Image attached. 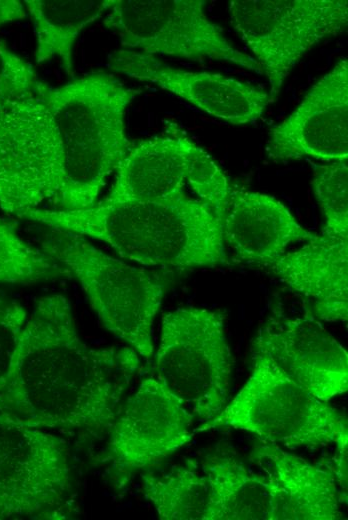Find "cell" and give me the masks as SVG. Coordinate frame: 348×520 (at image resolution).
I'll use <instances>...</instances> for the list:
<instances>
[{"instance_id":"23","label":"cell","mask_w":348,"mask_h":520,"mask_svg":"<svg viewBox=\"0 0 348 520\" xmlns=\"http://www.w3.org/2000/svg\"><path fill=\"white\" fill-rule=\"evenodd\" d=\"M312 185L325 219L322 235L348 239L347 161L316 166Z\"/></svg>"},{"instance_id":"2","label":"cell","mask_w":348,"mask_h":520,"mask_svg":"<svg viewBox=\"0 0 348 520\" xmlns=\"http://www.w3.org/2000/svg\"><path fill=\"white\" fill-rule=\"evenodd\" d=\"M23 218L102 241L121 257L163 268L227 263L222 225L184 191L166 199L96 204L78 211L37 209Z\"/></svg>"},{"instance_id":"27","label":"cell","mask_w":348,"mask_h":520,"mask_svg":"<svg viewBox=\"0 0 348 520\" xmlns=\"http://www.w3.org/2000/svg\"><path fill=\"white\" fill-rule=\"evenodd\" d=\"M25 6L18 0H0V27L26 16Z\"/></svg>"},{"instance_id":"12","label":"cell","mask_w":348,"mask_h":520,"mask_svg":"<svg viewBox=\"0 0 348 520\" xmlns=\"http://www.w3.org/2000/svg\"><path fill=\"white\" fill-rule=\"evenodd\" d=\"M276 162L348 158V60L341 58L306 93L296 109L268 133L265 146Z\"/></svg>"},{"instance_id":"3","label":"cell","mask_w":348,"mask_h":520,"mask_svg":"<svg viewBox=\"0 0 348 520\" xmlns=\"http://www.w3.org/2000/svg\"><path fill=\"white\" fill-rule=\"evenodd\" d=\"M40 88L65 152V186L57 210L92 208L131 147L125 113L142 90L103 71L59 87L41 81Z\"/></svg>"},{"instance_id":"25","label":"cell","mask_w":348,"mask_h":520,"mask_svg":"<svg viewBox=\"0 0 348 520\" xmlns=\"http://www.w3.org/2000/svg\"><path fill=\"white\" fill-rule=\"evenodd\" d=\"M39 82L33 66L0 41V104L33 93Z\"/></svg>"},{"instance_id":"19","label":"cell","mask_w":348,"mask_h":520,"mask_svg":"<svg viewBox=\"0 0 348 520\" xmlns=\"http://www.w3.org/2000/svg\"><path fill=\"white\" fill-rule=\"evenodd\" d=\"M114 0H25L33 21L38 64L58 58L73 76V47L80 32L109 11Z\"/></svg>"},{"instance_id":"11","label":"cell","mask_w":348,"mask_h":520,"mask_svg":"<svg viewBox=\"0 0 348 520\" xmlns=\"http://www.w3.org/2000/svg\"><path fill=\"white\" fill-rule=\"evenodd\" d=\"M194 415L157 378L144 379L121 407L110 430L108 459L119 482L156 465L193 437Z\"/></svg>"},{"instance_id":"21","label":"cell","mask_w":348,"mask_h":520,"mask_svg":"<svg viewBox=\"0 0 348 520\" xmlns=\"http://www.w3.org/2000/svg\"><path fill=\"white\" fill-rule=\"evenodd\" d=\"M145 498L163 520H207L211 487L207 476L185 468L143 476Z\"/></svg>"},{"instance_id":"20","label":"cell","mask_w":348,"mask_h":520,"mask_svg":"<svg viewBox=\"0 0 348 520\" xmlns=\"http://www.w3.org/2000/svg\"><path fill=\"white\" fill-rule=\"evenodd\" d=\"M204 471L211 487L207 520H270L267 481L251 475L232 458L209 460Z\"/></svg>"},{"instance_id":"18","label":"cell","mask_w":348,"mask_h":520,"mask_svg":"<svg viewBox=\"0 0 348 520\" xmlns=\"http://www.w3.org/2000/svg\"><path fill=\"white\" fill-rule=\"evenodd\" d=\"M192 141L177 127L131 144L113 185L97 204L166 199L183 191Z\"/></svg>"},{"instance_id":"22","label":"cell","mask_w":348,"mask_h":520,"mask_svg":"<svg viewBox=\"0 0 348 520\" xmlns=\"http://www.w3.org/2000/svg\"><path fill=\"white\" fill-rule=\"evenodd\" d=\"M63 275L67 274L54 260L0 219V283L32 284Z\"/></svg>"},{"instance_id":"7","label":"cell","mask_w":348,"mask_h":520,"mask_svg":"<svg viewBox=\"0 0 348 520\" xmlns=\"http://www.w3.org/2000/svg\"><path fill=\"white\" fill-rule=\"evenodd\" d=\"M223 313L177 308L162 317L155 372L201 420L217 416L227 402L232 357Z\"/></svg>"},{"instance_id":"13","label":"cell","mask_w":348,"mask_h":520,"mask_svg":"<svg viewBox=\"0 0 348 520\" xmlns=\"http://www.w3.org/2000/svg\"><path fill=\"white\" fill-rule=\"evenodd\" d=\"M108 64L117 73L155 84L233 125L254 123L272 102L259 86L219 73L174 68L139 51L118 49L110 54Z\"/></svg>"},{"instance_id":"10","label":"cell","mask_w":348,"mask_h":520,"mask_svg":"<svg viewBox=\"0 0 348 520\" xmlns=\"http://www.w3.org/2000/svg\"><path fill=\"white\" fill-rule=\"evenodd\" d=\"M70 490L67 443L0 413V519H61Z\"/></svg>"},{"instance_id":"17","label":"cell","mask_w":348,"mask_h":520,"mask_svg":"<svg viewBox=\"0 0 348 520\" xmlns=\"http://www.w3.org/2000/svg\"><path fill=\"white\" fill-rule=\"evenodd\" d=\"M252 457L268 473L270 520H333L341 516L339 492L329 472L276 444L257 446Z\"/></svg>"},{"instance_id":"6","label":"cell","mask_w":348,"mask_h":520,"mask_svg":"<svg viewBox=\"0 0 348 520\" xmlns=\"http://www.w3.org/2000/svg\"><path fill=\"white\" fill-rule=\"evenodd\" d=\"M0 104V208L23 218L52 203L65 186V152L40 88Z\"/></svg>"},{"instance_id":"14","label":"cell","mask_w":348,"mask_h":520,"mask_svg":"<svg viewBox=\"0 0 348 520\" xmlns=\"http://www.w3.org/2000/svg\"><path fill=\"white\" fill-rule=\"evenodd\" d=\"M255 345L322 401L348 389L347 352L312 314L269 318L259 329Z\"/></svg>"},{"instance_id":"9","label":"cell","mask_w":348,"mask_h":520,"mask_svg":"<svg viewBox=\"0 0 348 520\" xmlns=\"http://www.w3.org/2000/svg\"><path fill=\"white\" fill-rule=\"evenodd\" d=\"M205 0H114L103 21L124 49L192 61H224L262 75L205 13Z\"/></svg>"},{"instance_id":"1","label":"cell","mask_w":348,"mask_h":520,"mask_svg":"<svg viewBox=\"0 0 348 520\" xmlns=\"http://www.w3.org/2000/svg\"><path fill=\"white\" fill-rule=\"evenodd\" d=\"M139 356L131 347L88 346L69 300L44 296L22 330L0 389V413L40 429L109 431L141 367Z\"/></svg>"},{"instance_id":"8","label":"cell","mask_w":348,"mask_h":520,"mask_svg":"<svg viewBox=\"0 0 348 520\" xmlns=\"http://www.w3.org/2000/svg\"><path fill=\"white\" fill-rule=\"evenodd\" d=\"M230 22L268 79L271 101L297 63L348 23L347 0H232Z\"/></svg>"},{"instance_id":"15","label":"cell","mask_w":348,"mask_h":520,"mask_svg":"<svg viewBox=\"0 0 348 520\" xmlns=\"http://www.w3.org/2000/svg\"><path fill=\"white\" fill-rule=\"evenodd\" d=\"M221 225L225 247L240 261L259 266L272 265L290 244L318 236L274 196L247 190L232 189Z\"/></svg>"},{"instance_id":"4","label":"cell","mask_w":348,"mask_h":520,"mask_svg":"<svg viewBox=\"0 0 348 520\" xmlns=\"http://www.w3.org/2000/svg\"><path fill=\"white\" fill-rule=\"evenodd\" d=\"M40 249L79 282L107 330L140 356L153 355V324L167 285L164 275L132 266L86 237L58 228L48 227Z\"/></svg>"},{"instance_id":"24","label":"cell","mask_w":348,"mask_h":520,"mask_svg":"<svg viewBox=\"0 0 348 520\" xmlns=\"http://www.w3.org/2000/svg\"><path fill=\"white\" fill-rule=\"evenodd\" d=\"M185 181L197 199L222 223L232 187L212 157L193 141L189 150Z\"/></svg>"},{"instance_id":"16","label":"cell","mask_w":348,"mask_h":520,"mask_svg":"<svg viewBox=\"0 0 348 520\" xmlns=\"http://www.w3.org/2000/svg\"><path fill=\"white\" fill-rule=\"evenodd\" d=\"M272 273L310 303L312 315L326 322L348 316V239L318 235L284 253Z\"/></svg>"},{"instance_id":"26","label":"cell","mask_w":348,"mask_h":520,"mask_svg":"<svg viewBox=\"0 0 348 520\" xmlns=\"http://www.w3.org/2000/svg\"><path fill=\"white\" fill-rule=\"evenodd\" d=\"M27 317L19 303L0 296V389L8 376Z\"/></svg>"},{"instance_id":"5","label":"cell","mask_w":348,"mask_h":520,"mask_svg":"<svg viewBox=\"0 0 348 520\" xmlns=\"http://www.w3.org/2000/svg\"><path fill=\"white\" fill-rule=\"evenodd\" d=\"M230 426L273 444L296 449L337 444L346 461L345 417L290 378L255 345L249 379L223 410L199 430Z\"/></svg>"}]
</instances>
